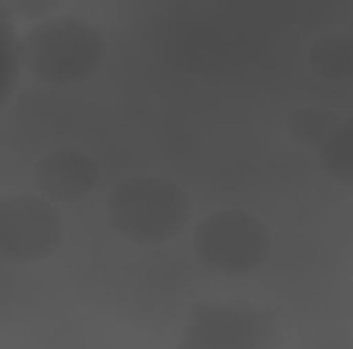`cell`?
Instances as JSON below:
<instances>
[{"label":"cell","mask_w":353,"mask_h":349,"mask_svg":"<svg viewBox=\"0 0 353 349\" xmlns=\"http://www.w3.org/2000/svg\"><path fill=\"white\" fill-rule=\"evenodd\" d=\"M271 247H275L271 226L243 206H222L193 222V259L226 279L255 275L271 259Z\"/></svg>","instance_id":"4"},{"label":"cell","mask_w":353,"mask_h":349,"mask_svg":"<svg viewBox=\"0 0 353 349\" xmlns=\"http://www.w3.org/2000/svg\"><path fill=\"white\" fill-rule=\"evenodd\" d=\"M304 62L325 83H353V37L341 33V29H329V33L312 37L308 50H304Z\"/></svg>","instance_id":"7"},{"label":"cell","mask_w":353,"mask_h":349,"mask_svg":"<svg viewBox=\"0 0 353 349\" xmlns=\"http://www.w3.org/2000/svg\"><path fill=\"white\" fill-rule=\"evenodd\" d=\"M21 79H25V62H21V25L0 12V107L17 94Z\"/></svg>","instance_id":"10"},{"label":"cell","mask_w":353,"mask_h":349,"mask_svg":"<svg viewBox=\"0 0 353 349\" xmlns=\"http://www.w3.org/2000/svg\"><path fill=\"white\" fill-rule=\"evenodd\" d=\"M99 181H103V169H99V161L90 152H83V148H50L33 165V189L46 193L58 206L87 201L90 193L99 189Z\"/></svg>","instance_id":"6"},{"label":"cell","mask_w":353,"mask_h":349,"mask_svg":"<svg viewBox=\"0 0 353 349\" xmlns=\"http://www.w3.org/2000/svg\"><path fill=\"white\" fill-rule=\"evenodd\" d=\"M62 8H66V0H0V12L12 17L17 25H33V21L54 17Z\"/></svg>","instance_id":"11"},{"label":"cell","mask_w":353,"mask_h":349,"mask_svg":"<svg viewBox=\"0 0 353 349\" xmlns=\"http://www.w3.org/2000/svg\"><path fill=\"white\" fill-rule=\"evenodd\" d=\"M107 226L132 247H169L193 226V197L169 173H128L107 193Z\"/></svg>","instance_id":"1"},{"label":"cell","mask_w":353,"mask_h":349,"mask_svg":"<svg viewBox=\"0 0 353 349\" xmlns=\"http://www.w3.org/2000/svg\"><path fill=\"white\" fill-rule=\"evenodd\" d=\"M337 111H329V107H321V103H304V107H292L288 111V119H283V132H288V140L300 148V152H316L321 144H325V136L337 128Z\"/></svg>","instance_id":"9"},{"label":"cell","mask_w":353,"mask_h":349,"mask_svg":"<svg viewBox=\"0 0 353 349\" xmlns=\"http://www.w3.org/2000/svg\"><path fill=\"white\" fill-rule=\"evenodd\" d=\"M321 173L329 177L333 185H345L353 193V115H341L337 128L325 136V144L312 152Z\"/></svg>","instance_id":"8"},{"label":"cell","mask_w":353,"mask_h":349,"mask_svg":"<svg viewBox=\"0 0 353 349\" xmlns=\"http://www.w3.org/2000/svg\"><path fill=\"white\" fill-rule=\"evenodd\" d=\"M21 62L25 79L41 87H83L107 62V37L87 17L62 8L54 17L21 25Z\"/></svg>","instance_id":"2"},{"label":"cell","mask_w":353,"mask_h":349,"mask_svg":"<svg viewBox=\"0 0 353 349\" xmlns=\"http://www.w3.org/2000/svg\"><path fill=\"white\" fill-rule=\"evenodd\" d=\"M66 243L62 206L37 189L0 193V263L29 267L54 259Z\"/></svg>","instance_id":"5"},{"label":"cell","mask_w":353,"mask_h":349,"mask_svg":"<svg viewBox=\"0 0 353 349\" xmlns=\"http://www.w3.org/2000/svg\"><path fill=\"white\" fill-rule=\"evenodd\" d=\"M288 341V317L259 300H197L176 333L181 349H275Z\"/></svg>","instance_id":"3"}]
</instances>
